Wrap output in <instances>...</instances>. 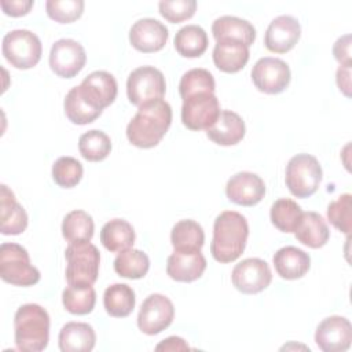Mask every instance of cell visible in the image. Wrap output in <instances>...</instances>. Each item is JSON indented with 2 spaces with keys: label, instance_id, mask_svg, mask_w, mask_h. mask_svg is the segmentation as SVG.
<instances>
[{
  "label": "cell",
  "instance_id": "32",
  "mask_svg": "<svg viewBox=\"0 0 352 352\" xmlns=\"http://www.w3.org/2000/svg\"><path fill=\"white\" fill-rule=\"evenodd\" d=\"M94 231V220L91 214L84 210H72L62 221V235L69 243L91 241Z\"/></svg>",
  "mask_w": 352,
  "mask_h": 352
},
{
  "label": "cell",
  "instance_id": "3",
  "mask_svg": "<svg viewBox=\"0 0 352 352\" xmlns=\"http://www.w3.org/2000/svg\"><path fill=\"white\" fill-rule=\"evenodd\" d=\"M15 345L19 351L40 352L50 341V315L38 304L21 305L14 316Z\"/></svg>",
  "mask_w": 352,
  "mask_h": 352
},
{
  "label": "cell",
  "instance_id": "36",
  "mask_svg": "<svg viewBox=\"0 0 352 352\" xmlns=\"http://www.w3.org/2000/svg\"><path fill=\"white\" fill-rule=\"evenodd\" d=\"M78 150L82 158L87 161H103L111 151V140L104 132L99 129H91L80 136Z\"/></svg>",
  "mask_w": 352,
  "mask_h": 352
},
{
  "label": "cell",
  "instance_id": "28",
  "mask_svg": "<svg viewBox=\"0 0 352 352\" xmlns=\"http://www.w3.org/2000/svg\"><path fill=\"white\" fill-rule=\"evenodd\" d=\"M135 292L126 283H114L104 290L103 305L106 312L114 318H125L135 308Z\"/></svg>",
  "mask_w": 352,
  "mask_h": 352
},
{
  "label": "cell",
  "instance_id": "44",
  "mask_svg": "<svg viewBox=\"0 0 352 352\" xmlns=\"http://www.w3.org/2000/svg\"><path fill=\"white\" fill-rule=\"evenodd\" d=\"M187 349H190L188 344L182 337H176V336L162 340L155 346V351H187Z\"/></svg>",
  "mask_w": 352,
  "mask_h": 352
},
{
  "label": "cell",
  "instance_id": "9",
  "mask_svg": "<svg viewBox=\"0 0 352 352\" xmlns=\"http://www.w3.org/2000/svg\"><path fill=\"white\" fill-rule=\"evenodd\" d=\"M220 111L214 92H198L183 99L182 122L191 131H206L216 122Z\"/></svg>",
  "mask_w": 352,
  "mask_h": 352
},
{
  "label": "cell",
  "instance_id": "16",
  "mask_svg": "<svg viewBox=\"0 0 352 352\" xmlns=\"http://www.w3.org/2000/svg\"><path fill=\"white\" fill-rule=\"evenodd\" d=\"M227 198L242 206L257 205L265 195L264 180L253 172H238L226 184Z\"/></svg>",
  "mask_w": 352,
  "mask_h": 352
},
{
  "label": "cell",
  "instance_id": "20",
  "mask_svg": "<svg viewBox=\"0 0 352 352\" xmlns=\"http://www.w3.org/2000/svg\"><path fill=\"white\" fill-rule=\"evenodd\" d=\"M28 213L16 201L14 192L0 186V231L3 235H19L28 227Z\"/></svg>",
  "mask_w": 352,
  "mask_h": 352
},
{
  "label": "cell",
  "instance_id": "41",
  "mask_svg": "<svg viewBox=\"0 0 352 352\" xmlns=\"http://www.w3.org/2000/svg\"><path fill=\"white\" fill-rule=\"evenodd\" d=\"M160 14L172 23L190 19L197 10L195 0H164L158 4Z\"/></svg>",
  "mask_w": 352,
  "mask_h": 352
},
{
  "label": "cell",
  "instance_id": "22",
  "mask_svg": "<svg viewBox=\"0 0 352 352\" xmlns=\"http://www.w3.org/2000/svg\"><path fill=\"white\" fill-rule=\"evenodd\" d=\"M272 261L278 275L289 280L302 278L311 267L309 254L296 246L280 248L274 254Z\"/></svg>",
  "mask_w": 352,
  "mask_h": 352
},
{
  "label": "cell",
  "instance_id": "40",
  "mask_svg": "<svg viewBox=\"0 0 352 352\" xmlns=\"http://www.w3.org/2000/svg\"><path fill=\"white\" fill-rule=\"evenodd\" d=\"M47 14L59 23H70L78 19L84 11L82 0H48L45 3Z\"/></svg>",
  "mask_w": 352,
  "mask_h": 352
},
{
  "label": "cell",
  "instance_id": "30",
  "mask_svg": "<svg viewBox=\"0 0 352 352\" xmlns=\"http://www.w3.org/2000/svg\"><path fill=\"white\" fill-rule=\"evenodd\" d=\"M170 242L175 250H201L205 242L204 228L194 220H180L170 231Z\"/></svg>",
  "mask_w": 352,
  "mask_h": 352
},
{
  "label": "cell",
  "instance_id": "27",
  "mask_svg": "<svg viewBox=\"0 0 352 352\" xmlns=\"http://www.w3.org/2000/svg\"><path fill=\"white\" fill-rule=\"evenodd\" d=\"M135 230L131 223L124 219H113L107 221L100 231L102 245L113 253L129 249L135 243Z\"/></svg>",
  "mask_w": 352,
  "mask_h": 352
},
{
  "label": "cell",
  "instance_id": "43",
  "mask_svg": "<svg viewBox=\"0 0 352 352\" xmlns=\"http://www.w3.org/2000/svg\"><path fill=\"white\" fill-rule=\"evenodd\" d=\"M33 0H1L0 6L4 11V14L10 16H22L26 15L30 8L33 7Z\"/></svg>",
  "mask_w": 352,
  "mask_h": 352
},
{
  "label": "cell",
  "instance_id": "4",
  "mask_svg": "<svg viewBox=\"0 0 352 352\" xmlns=\"http://www.w3.org/2000/svg\"><path fill=\"white\" fill-rule=\"evenodd\" d=\"M66 280L69 285H94L98 279L100 253L89 241L69 243L65 250Z\"/></svg>",
  "mask_w": 352,
  "mask_h": 352
},
{
  "label": "cell",
  "instance_id": "38",
  "mask_svg": "<svg viewBox=\"0 0 352 352\" xmlns=\"http://www.w3.org/2000/svg\"><path fill=\"white\" fill-rule=\"evenodd\" d=\"M82 173L81 162L73 157H59L52 165V179L63 188L77 186L82 179Z\"/></svg>",
  "mask_w": 352,
  "mask_h": 352
},
{
  "label": "cell",
  "instance_id": "24",
  "mask_svg": "<svg viewBox=\"0 0 352 352\" xmlns=\"http://www.w3.org/2000/svg\"><path fill=\"white\" fill-rule=\"evenodd\" d=\"M249 60V47L236 40H220L213 48V62L224 73H236Z\"/></svg>",
  "mask_w": 352,
  "mask_h": 352
},
{
  "label": "cell",
  "instance_id": "11",
  "mask_svg": "<svg viewBox=\"0 0 352 352\" xmlns=\"http://www.w3.org/2000/svg\"><path fill=\"white\" fill-rule=\"evenodd\" d=\"M290 67L279 58H260L252 69V80L256 88L264 94H280L290 82Z\"/></svg>",
  "mask_w": 352,
  "mask_h": 352
},
{
  "label": "cell",
  "instance_id": "31",
  "mask_svg": "<svg viewBox=\"0 0 352 352\" xmlns=\"http://www.w3.org/2000/svg\"><path fill=\"white\" fill-rule=\"evenodd\" d=\"M150 268L148 256L139 249H125L120 252L114 260V271L128 279L143 278Z\"/></svg>",
  "mask_w": 352,
  "mask_h": 352
},
{
  "label": "cell",
  "instance_id": "8",
  "mask_svg": "<svg viewBox=\"0 0 352 352\" xmlns=\"http://www.w3.org/2000/svg\"><path fill=\"white\" fill-rule=\"evenodd\" d=\"M165 91V77L154 66H140L128 76L126 95L129 102L138 107L162 99Z\"/></svg>",
  "mask_w": 352,
  "mask_h": 352
},
{
  "label": "cell",
  "instance_id": "37",
  "mask_svg": "<svg viewBox=\"0 0 352 352\" xmlns=\"http://www.w3.org/2000/svg\"><path fill=\"white\" fill-rule=\"evenodd\" d=\"M216 82L212 73L206 69H191L183 74L179 82L182 99L198 92H214Z\"/></svg>",
  "mask_w": 352,
  "mask_h": 352
},
{
  "label": "cell",
  "instance_id": "29",
  "mask_svg": "<svg viewBox=\"0 0 352 352\" xmlns=\"http://www.w3.org/2000/svg\"><path fill=\"white\" fill-rule=\"evenodd\" d=\"M173 44L182 56L198 58L208 48V34L198 25H187L177 30Z\"/></svg>",
  "mask_w": 352,
  "mask_h": 352
},
{
  "label": "cell",
  "instance_id": "26",
  "mask_svg": "<svg viewBox=\"0 0 352 352\" xmlns=\"http://www.w3.org/2000/svg\"><path fill=\"white\" fill-rule=\"evenodd\" d=\"M294 236L302 245L319 249L329 241L330 231L326 220L316 212H302V216L294 230Z\"/></svg>",
  "mask_w": 352,
  "mask_h": 352
},
{
  "label": "cell",
  "instance_id": "12",
  "mask_svg": "<svg viewBox=\"0 0 352 352\" xmlns=\"http://www.w3.org/2000/svg\"><path fill=\"white\" fill-rule=\"evenodd\" d=\"M232 285L245 294H256L267 289L272 280V272L267 261L250 257L239 261L231 274Z\"/></svg>",
  "mask_w": 352,
  "mask_h": 352
},
{
  "label": "cell",
  "instance_id": "45",
  "mask_svg": "<svg viewBox=\"0 0 352 352\" xmlns=\"http://www.w3.org/2000/svg\"><path fill=\"white\" fill-rule=\"evenodd\" d=\"M337 85L345 96H351V67L340 66L337 70Z\"/></svg>",
  "mask_w": 352,
  "mask_h": 352
},
{
  "label": "cell",
  "instance_id": "23",
  "mask_svg": "<svg viewBox=\"0 0 352 352\" xmlns=\"http://www.w3.org/2000/svg\"><path fill=\"white\" fill-rule=\"evenodd\" d=\"M62 352H89L96 342V334L91 324L84 322L66 323L58 337Z\"/></svg>",
  "mask_w": 352,
  "mask_h": 352
},
{
  "label": "cell",
  "instance_id": "14",
  "mask_svg": "<svg viewBox=\"0 0 352 352\" xmlns=\"http://www.w3.org/2000/svg\"><path fill=\"white\" fill-rule=\"evenodd\" d=\"M315 342L324 352H344L352 342V324L340 315L324 318L316 327Z\"/></svg>",
  "mask_w": 352,
  "mask_h": 352
},
{
  "label": "cell",
  "instance_id": "33",
  "mask_svg": "<svg viewBox=\"0 0 352 352\" xmlns=\"http://www.w3.org/2000/svg\"><path fill=\"white\" fill-rule=\"evenodd\" d=\"M63 107H65V114L66 117L77 125H87L89 122H94L100 114L102 111L92 107L81 95L78 85L73 87L65 98L63 102Z\"/></svg>",
  "mask_w": 352,
  "mask_h": 352
},
{
  "label": "cell",
  "instance_id": "17",
  "mask_svg": "<svg viewBox=\"0 0 352 352\" xmlns=\"http://www.w3.org/2000/svg\"><path fill=\"white\" fill-rule=\"evenodd\" d=\"M300 22L292 15H279L268 25L264 36V44L271 52L285 54L294 48L300 40Z\"/></svg>",
  "mask_w": 352,
  "mask_h": 352
},
{
  "label": "cell",
  "instance_id": "1",
  "mask_svg": "<svg viewBox=\"0 0 352 352\" xmlns=\"http://www.w3.org/2000/svg\"><path fill=\"white\" fill-rule=\"evenodd\" d=\"M172 124V107L158 99L139 107L126 126L128 140L139 148L155 147Z\"/></svg>",
  "mask_w": 352,
  "mask_h": 352
},
{
  "label": "cell",
  "instance_id": "42",
  "mask_svg": "<svg viewBox=\"0 0 352 352\" xmlns=\"http://www.w3.org/2000/svg\"><path fill=\"white\" fill-rule=\"evenodd\" d=\"M333 55L336 60L340 63V66L351 67V34H344L337 38V41L333 45Z\"/></svg>",
  "mask_w": 352,
  "mask_h": 352
},
{
  "label": "cell",
  "instance_id": "13",
  "mask_svg": "<svg viewBox=\"0 0 352 352\" xmlns=\"http://www.w3.org/2000/svg\"><path fill=\"white\" fill-rule=\"evenodd\" d=\"M87 62L84 47L73 38H60L55 41L50 52V66L52 72L63 78L77 76Z\"/></svg>",
  "mask_w": 352,
  "mask_h": 352
},
{
  "label": "cell",
  "instance_id": "10",
  "mask_svg": "<svg viewBox=\"0 0 352 352\" xmlns=\"http://www.w3.org/2000/svg\"><path fill=\"white\" fill-rule=\"evenodd\" d=\"M173 318V302L164 294L153 293L142 302L138 314V327L147 336H155L169 327Z\"/></svg>",
  "mask_w": 352,
  "mask_h": 352
},
{
  "label": "cell",
  "instance_id": "18",
  "mask_svg": "<svg viewBox=\"0 0 352 352\" xmlns=\"http://www.w3.org/2000/svg\"><path fill=\"white\" fill-rule=\"evenodd\" d=\"M168 28L154 18L138 19L129 30V41L140 52H157L168 41Z\"/></svg>",
  "mask_w": 352,
  "mask_h": 352
},
{
  "label": "cell",
  "instance_id": "21",
  "mask_svg": "<svg viewBox=\"0 0 352 352\" xmlns=\"http://www.w3.org/2000/svg\"><path fill=\"white\" fill-rule=\"evenodd\" d=\"M245 132V122L239 114L221 110L216 122L206 129V136L219 146H234L243 139Z\"/></svg>",
  "mask_w": 352,
  "mask_h": 352
},
{
  "label": "cell",
  "instance_id": "19",
  "mask_svg": "<svg viewBox=\"0 0 352 352\" xmlns=\"http://www.w3.org/2000/svg\"><path fill=\"white\" fill-rule=\"evenodd\" d=\"M206 270L201 250H175L166 260V274L177 282H194Z\"/></svg>",
  "mask_w": 352,
  "mask_h": 352
},
{
  "label": "cell",
  "instance_id": "25",
  "mask_svg": "<svg viewBox=\"0 0 352 352\" xmlns=\"http://www.w3.org/2000/svg\"><path fill=\"white\" fill-rule=\"evenodd\" d=\"M212 33L216 41L236 40L250 47L256 40L254 26L242 18L232 15H223L212 23Z\"/></svg>",
  "mask_w": 352,
  "mask_h": 352
},
{
  "label": "cell",
  "instance_id": "15",
  "mask_svg": "<svg viewBox=\"0 0 352 352\" xmlns=\"http://www.w3.org/2000/svg\"><path fill=\"white\" fill-rule=\"evenodd\" d=\"M78 89L92 107L102 111L116 100L118 85L113 74L104 70H96L82 80Z\"/></svg>",
  "mask_w": 352,
  "mask_h": 352
},
{
  "label": "cell",
  "instance_id": "34",
  "mask_svg": "<svg viewBox=\"0 0 352 352\" xmlns=\"http://www.w3.org/2000/svg\"><path fill=\"white\" fill-rule=\"evenodd\" d=\"M62 302L66 311L74 315H87L92 312L96 302V292L92 285H69L62 293Z\"/></svg>",
  "mask_w": 352,
  "mask_h": 352
},
{
  "label": "cell",
  "instance_id": "5",
  "mask_svg": "<svg viewBox=\"0 0 352 352\" xmlns=\"http://www.w3.org/2000/svg\"><path fill=\"white\" fill-rule=\"evenodd\" d=\"M0 276L15 286H33L40 280V271L30 264L28 250L12 242L0 246Z\"/></svg>",
  "mask_w": 352,
  "mask_h": 352
},
{
  "label": "cell",
  "instance_id": "39",
  "mask_svg": "<svg viewBox=\"0 0 352 352\" xmlns=\"http://www.w3.org/2000/svg\"><path fill=\"white\" fill-rule=\"evenodd\" d=\"M352 195L342 194L336 201L330 202L327 206L329 221L346 236H349L352 230Z\"/></svg>",
  "mask_w": 352,
  "mask_h": 352
},
{
  "label": "cell",
  "instance_id": "35",
  "mask_svg": "<svg viewBox=\"0 0 352 352\" xmlns=\"http://www.w3.org/2000/svg\"><path fill=\"white\" fill-rule=\"evenodd\" d=\"M302 216L301 206L290 198L276 199L270 210L271 223L282 232H294Z\"/></svg>",
  "mask_w": 352,
  "mask_h": 352
},
{
  "label": "cell",
  "instance_id": "6",
  "mask_svg": "<svg viewBox=\"0 0 352 352\" xmlns=\"http://www.w3.org/2000/svg\"><path fill=\"white\" fill-rule=\"evenodd\" d=\"M322 177V166L311 154H297L292 157L286 165V187L297 198L314 195L319 188Z\"/></svg>",
  "mask_w": 352,
  "mask_h": 352
},
{
  "label": "cell",
  "instance_id": "7",
  "mask_svg": "<svg viewBox=\"0 0 352 352\" xmlns=\"http://www.w3.org/2000/svg\"><path fill=\"white\" fill-rule=\"evenodd\" d=\"M1 51L4 58L16 69L34 67L41 59V41L28 29H15L3 37Z\"/></svg>",
  "mask_w": 352,
  "mask_h": 352
},
{
  "label": "cell",
  "instance_id": "2",
  "mask_svg": "<svg viewBox=\"0 0 352 352\" xmlns=\"http://www.w3.org/2000/svg\"><path fill=\"white\" fill-rule=\"evenodd\" d=\"M249 236V224L245 216L234 210L221 212L213 224L210 253L219 263L235 261L243 253Z\"/></svg>",
  "mask_w": 352,
  "mask_h": 352
}]
</instances>
